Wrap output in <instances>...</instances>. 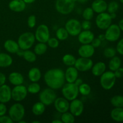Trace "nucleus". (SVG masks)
<instances>
[{"mask_svg": "<svg viewBox=\"0 0 123 123\" xmlns=\"http://www.w3.org/2000/svg\"><path fill=\"white\" fill-rule=\"evenodd\" d=\"M44 81L48 87L54 90H60L66 83L64 72L59 68L49 69L43 76Z\"/></svg>", "mask_w": 123, "mask_h": 123, "instance_id": "f257e3e1", "label": "nucleus"}, {"mask_svg": "<svg viewBox=\"0 0 123 123\" xmlns=\"http://www.w3.org/2000/svg\"><path fill=\"white\" fill-rule=\"evenodd\" d=\"M25 114V107L20 102L14 103L8 109V116L13 122L18 123L20 120L24 119Z\"/></svg>", "mask_w": 123, "mask_h": 123, "instance_id": "f03ea898", "label": "nucleus"}, {"mask_svg": "<svg viewBox=\"0 0 123 123\" xmlns=\"http://www.w3.org/2000/svg\"><path fill=\"white\" fill-rule=\"evenodd\" d=\"M36 42L34 34L31 32H25L20 34L18 38V42L20 49L26 50L30 49Z\"/></svg>", "mask_w": 123, "mask_h": 123, "instance_id": "7ed1b4c3", "label": "nucleus"}, {"mask_svg": "<svg viewBox=\"0 0 123 123\" xmlns=\"http://www.w3.org/2000/svg\"><path fill=\"white\" fill-rule=\"evenodd\" d=\"M61 89L63 97L69 102L78 98L79 94L78 86L74 83H65Z\"/></svg>", "mask_w": 123, "mask_h": 123, "instance_id": "20e7f679", "label": "nucleus"}, {"mask_svg": "<svg viewBox=\"0 0 123 123\" xmlns=\"http://www.w3.org/2000/svg\"><path fill=\"white\" fill-rule=\"evenodd\" d=\"M55 7L59 13L67 15L74 10L75 2L72 0H56Z\"/></svg>", "mask_w": 123, "mask_h": 123, "instance_id": "39448f33", "label": "nucleus"}, {"mask_svg": "<svg viewBox=\"0 0 123 123\" xmlns=\"http://www.w3.org/2000/svg\"><path fill=\"white\" fill-rule=\"evenodd\" d=\"M116 79L114 72L105 71L100 76V84L105 90H110L115 85Z\"/></svg>", "mask_w": 123, "mask_h": 123, "instance_id": "423d86ee", "label": "nucleus"}, {"mask_svg": "<svg viewBox=\"0 0 123 123\" xmlns=\"http://www.w3.org/2000/svg\"><path fill=\"white\" fill-rule=\"evenodd\" d=\"M57 96L55 90L50 88H46L40 91L38 95L39 101L43 103L46 106L51 105L56 99Z\"/></svg>", "mask_w": 123, "mask_h": 123, "instance_id": "0eeeda50", "label": "nucleus"}, {"mask_svg": "<svg viewBox=\"0 0 123 123\" xmlns=\"http://www.w3.org/2000/svg\"><path fill=\"white\" fill-rule=\"evenodd\" d=\"M112 19L110 14L106 12L97 14L96 18V25L98 29L105 30L112 24Z\"/></svg>", "mask_w": 123, "mask_h": 123, "instance_id": "6e6552de", "label": "nucleus"}, {"mask_svg": "<svg viewBox=\"0 0 123 123\" xmlns=\"http://www.w3.org/2000/svg\"><path fill=\"white\" fill-rule=\"evenodd\" d=\"M36 40L38 42L46 43L50 38V31L45 24H40L36 28L34 33Z\"/></svg>", "mask_w": 123, "mask_h": 123, "instance_id": "1a4fd4ad", "label": "nucleus"}, {"mask_svg": "<svg viewBox=\"0 0 123 123\" xmlns=\"http://www.w3.org/2000/svg\"><path fill=\"white\" fill-rule=\"evenodd\" d=\"M64 28L67 31L69 36L73 37L78 36L82 30L81 23L76 19H70L67 20L65 24Z\"/></svg>", "mask_w": 123, "mask_h": 123, "instance_id": "9d476101", "label": "nucleus"}, {"mask_svg": "<svg viewBox=\"0 0 123 123\" xmlns=\"http://www.w3.org/2000/svg\"><path fill=\"white\" fill-rule=\"evenodd\" d=\"M28 93L26 86L23 84L16 85L12 89V99L16 102H20L26 98Z\"/></svg>", "mask_w": 123, "mask_h": 123, "instance_id": "9b49d317", "label": "nucleus"}, {"mask_svg": "<svg viewBox=\"0 0 123 123\" xmlns=\"http://www.w3.org/2000/svg\"><path fill=\"white\" fill-rule=\"evenodd\" d=\"M121 30L117 24H111L106 30H105L106 40L110 42H115L120 38L121 36Z\"/></svg>", "mask_w": 123, "mask_h": 123, "instance_id": "f8f14e48", "label": "nucleus"}, {"mask_svg": "<svg viewBox=\"0 0 123 123\" xmlns=\"http://www.w3.org/2000/svg\"><path fill=\"white\" fill-rule=\"evenodd\" d=\"M93 64L91 58L80 57L76 59L74 66L79 72H86L91 69Z\"/></svg>", "mask_w": 123, "mask_h": 123, "instance_id": "ddd939ff", "label": "nucleus"}, {"mask_svg": "<svg viewBox=\"0 0 123 123\" xmlns=\"http://www.w3.org/2000/svg\"><path fill=\"white\" fill-rule=\"evenodd\" d=\"M69 111L75 117L80 116L84 111V104L82 101L78 98L70 101Z\"/></svg>", "mask_w": 123, "mask_h": 123, "instance_id": "4468645a", "label": "nucleus"}, {"mask_svg": "<svg viewBox=\"0 0 123 123\" xmlns=\"http://www.w3.org/2000/svg\"><path fill=\"white\" fill-rule=\"evenodd\" d=\"M53 104L55 110L60 114H62L69 111V101L64 97H56Z\"/></svg>", "mask_w": 123, "mask_h": 123, "instance_id": "2eb2a0df", "label": "nucleus"}, {"mask_svg": "<svg viewBox=\"0 0 123 123\" xmlns=\"http://www.w3.org/2000/svg\"><path fill=\"white\" fill-rule=\"evenodd\" d=\"M80 57L91 58L95 53V48L91 44H82L78 50Z\"/></svg>", "mask_w": 123, "mask_h": 123, "instance_id": "dca6fc26", "label": "nucleus"}, {"mask_svg": "<svg viewBox=\"0 0 123 123\" xmlns=\"http://www.w3.org/2000/svg\"><path fill=\"white\" fill-rule=\"evenodd\" d=\"M12 100V88L7 84L0 86V103H7Z\"/></svg>", "mask_w": 123, "mask_h": 123, "instance_id": "f3484780", "label": "nucleus"}, {"mask_svg": "<svg viewBox=\"0 0 123 123\" xmlns=\"http://www.w3.org/2000/svg\"><path fill=\"white\" fill-rule=\"evenodd\" d=\"M94 37V34L90 30H82L78 34V42L82 44H91Z\"/></svg>", "mask_w": 123, "mask_h": 123, "instance_id": "a211bd4d", "label": "nucleus"}, {"mask_svg": "<svg viewBox=\"0 0 123 123\" xmlns=\"http://www.w3.org/2000/svg\"><path fill=\"white\" fill-rule=\"evenodd\" d=\"M65 79L66 82L74 83L79 76V71L74 66L68 67L64 72Z\"/></svg>", "mask_w": 123, "mask_h": 123, "instance_id": "6ab92c4d", "label": "nucleus"}, {"mask_svg": "<svg viewBox=\"0 0 123 123\" xmlns=\"http://www.w3.org/2000/svg\"><path fill=\"white\" fill-rule=\"evenodd\" d=\"M26 7V4L23 0H12L8 3V8L12 12L20 13L24 12Z\"/></svg>", "mask_w": 123, "mask_h": 123, "instance_id": "aec40b11", "label": "nucleus"}, {"mask_svg": "<svg viewBox=\"0 0 123 123\" xmlns=\"http://www.w3.org/2000/svg\"><path fill=\"white\" fill-rule=\"evenodd\" d=\"M91 7L94 13L99 14L107 11L108 4L105 0H94L91 4Z\"/></svg>", "mask_w": 123, "mask_h": 123, "instance_id": "412c9836", "label": "nucleus"}, {"mask_svg": "<svg viewBox=\"0 0 123 123\" xmlns=\"http://www.w3.org/2000/svg\"><path fill=\"white\" fill-rule=\"evenodd\" d=\"M4 48L7 52L16 54L20 50L18 42L12 39H8L4 43Z\"/></svg>", "mask_w": 123, "mask_h": 123, "instance_id": "4be33fe9", "label": "nucleus"}, {"mask_svg": "<svg viewBox=\"0 0 123 123\" xmlns=\"http://www.w3.org/2000/svg\"><path fill=\"white\" fill-rule=\"evenodd\" d=\"M8 79L9 82L14 86L22 85L24 82V76L20 73L17 72H13L10 73Z\"/></svg>", "mask_w": 123, "mask_h": 123, "instance_id": "5701e85b", "label": "nucleus"}, {"mask_svg": "<svg viewBox=\"0 0 123 123\" xmlns=\"http://www.w3.org/2000/svg\"><path fill=\"white\" fill-rule=\"evenodd\" d=\"M91 73L96 77H100L106 70V65L102 61L93 64L91 68Z\"/></svg>", "mask_w": 123, "mask_h": 123, "instance_id": "b1692460", "label": "nucleus"}, {"mask_svg": "<svg viewBox=\"0 0 123 123\" xmlns=\"http://www.w3.org/2000/svg\"><path fill=\"white\" fill-rule=\"evenodd\" d=\"M42 72L37 67H32L28 73V79L31 82H38L42 78Z\"/></svg>", "mask_w": 123, "mask_h": 123, "instance_id": "393cba45", "label": "nucleus"}, {"mask_svg": "<svg viewBox=\"0 0 123 123\" xmlns=\"http://www.w3.org/2000/svg\"><path fill=\"white\" fill-rule=\"evenodd\" d=\"M13 58L7 53L0 52V68H7L12 65Z\"/></svg>", "mask_w": 123, "mask_h": 123, "instance_id": "a878e982", "label": "nucleus"}, {"mask_svg": "<svg viewBox=\"0 0 123 123\" xmlns=\"http://www.w3.org/2000/svg\"><path fill=\"white\" fill-rule=\"evenodd\" d=\"M111 117L116 122L123 121V108H115L111 112Z\"/></svg>", "mask_w": 123, "mask_h": 123, "instance_id": "bb28decb", "label": "nucleus"}, {"mask_svg": "<svg viewBox=\"0 0 123 123\" xmlns=\"http://www.w3.org/2000/svg\"><path fill=\"white\" fill-rule=\"evenodd\" d=\"M46 109V106L41 102L35 103L32 106V112L36 116H40L44 114Z\"/></svg>", "mask_w": 123, "mask_h": 123, "instance_id": "cd10ccee", "label": "nucleus"}, {"mask_svg": "<svg viewBox=\"0 0 123 123\" xmlns=\"http://www.w3.org/2000/svg\"><path fill=\"white\" fill-rule=\"evenodd\" d=\"M121 66V60L120 57L117 56H114V57L111 58L108 64V67L109 70L112 72H114L120 68Z\"/></svg>", "mask_w": 123, "mask_h": 123, "instance_id": "c85d7f7f", "label": "nucleus"}, {"mask_svg": "<svg viewBox=\"0 0 123 123\" xmlns=\"http://www.w3.org/2000/svg\"><path fill=\"white\" fill-rule=\"evenodd\" d=\"M22 57L24 58L25 61L30 62V63H33V62H36V61L37 60V55L35 54L34 52L30 50V49L24 50Z\"/></svg>", "mask_w": 123, "mask_h": 123, "instance_id": "c756f323", "label": "nucleus"}, {"mask_svg": "<svg viewBox=\"0 0 123 123\" xmlns=\"http://www.w3.org/2000/svg\"><path fill=\"white\" fill-rule=\"evenodd\" d=\"M48 46L45 43L38 42L34 48V52L37 55H42L46 52Z\"/></svg>", "mask_w": 123, "mask_h": 123, "instance_id": "7c9ffc66", "label": "nucleus"}, {"mask_svg": "<svg viewBox=\"0 0 123 123\" xmlns=\"http://www.w3.org/2000/svg\"><path fill=\"white\" fill-rule=\"evenodd\" d=\"M55 36L60 41H64L68 38L69 34L65 28L61 27L56 30Z\"/></svg>", "mask_w": 123, "mask_h": 123, "instance_id": "2f4dec72", "label": "nucleus"}, {"mask_svg": "<svg viewBox=\"0 0 123 123\" xmlns=\"http://www.w3.org/2000/svg\"><path fill=\"white\" fill-rule=\"evenodd\" d=\"M76 60V58H75V56L70 54H65L62 58L63 64L67 67L74 66Z\"/></svg>", "mask_w": 123, "mask_h": 123, "instance_id": "473e14b6", "label": "nucleus"}, {"mask_svg": "<svg viewBox=\"0 0 123 123\" xmlns=\"http://www.w3.org/2000/svg\"><path fill=\"white\" fill-rule=\"evenodd\" d=\"M111 103L114 108H123V96H114L111 98Z\"/></svg>", "mask_w": 123, "mask_h": 123, "instance_id": "72a5a7b5", "label": "nucleus"}, {"mask_svg": "<svg viewBox=\"0 0 123 123\" xmlns=\"http://www.w3.org/2000/svg\"><path fill=\"white\" fill-rule=\"evenodd\" d=\"M61 120L62 123H74L75 122V117L70 112L62 113L61 116Z\"/></svg>", "mask_w": 123, "mask_h": 123, "instance_id": "f704fd0d", "label": "nucleus"}, {"mask_svg": "<svg viewBox=\"0 0 123 123\" xmlns=\"http://www.w3.org/2000/svg\"><path fill=\"white\" fill-rule=\"evenodd\" d=\"M78 90H79V94L83 96H87L90 94L91 92V88L89 84L86 83H84L80 84L78 86Z\"/></svg>", "mask_w": 123, "mask_h": 123, "instance_id": "c9c22d12", "label": "nucleus"}, {"mask_svg": "<svg viewBox=\"0 0 123 123\" xmlns=\"http://www.w3.org/2000/svg\"><path fill=\"white\" fill-rule=\"evenodd\" d=\"M28 92L31 94H36L41 91V86L38 82H31L27 87Z\"/></svg>", "mask_w": 123, "mask_h": 123, "instance_id": "e433bc0d", "label": "nucleus"}, {"mask_svg": "<svg viewBox=\"0 0 123 123\" xmlns=\"http://www.w3.org/2000/svg\"><path fill=\"white\" fill-rule=\"evenodd\" d=\"M82 15L84 20H91L93 18L94 12L91 7H86L82 12Z\"/></svg>", "mask_w": 123, "mask_h": 123, "instance_id": "4c0bfd02", "label": "nucleus"}, {"mask_svg": "<svg viewBox=\"0 0 123 123\" xmlns=\"http://www.w3.org/2000/svg\"><path fill=\"white\" fill-rule=\"evenodd\" d=\"M119 8V4L117 1H111L108 4L107 11L109 14L112 13H116Z\"/></svg>", "mask_w": 123, "mask_h": 123, "instance_id": "58836bf2", "label": "nucleus"}, {"mask_svg": "<svg viewBox=\"0 0 123 123\" xmlns=\"http://www.w3.org/2000/svg\"><path fill=\"white\" fill-rule=\"evenodd\" d=\"M116 49L112 47H108L105 49L103 51V55L107 58H111L116 55Z\"/></svg>", "mask_w": 123, "mask_h": 123, "instance_id": "ea45409f", "label": "nucleus"}, {"mask_svg": "<svg viewBox=\"0 0 123 123\" xmlns=\"http://www.w3.org/2000/svg\"><path fill=\"white\" fill-rule=\"evenodd\" d=\"M47 45L52 49H56L59 46L60 40L56 37H50L47 42Z\"/></svg>", "mask_w": 123, "mask_h": 123, "instance_id": "a19ab883", "label": "nucleus"}, {"mask_svg": "<svg viewBox=\"0 0 123 123\" xmlns=\"http://www.w3.org/2000/svg\"><path fill=\"white\" fill-rule=\"evenodd\" d=\"M37 24V19L36 16L34 14H31L28 18L27 25L30 28H33L36 26Z\"/></svg>", "mask_w": 123, "mask_h": 123, "instance_id": "79ce46f5", "label": "nucleus"}, {"mask_svg": "<svg viewBox=\"0 0 123 123\" xmlns=\"http://www.w3.org/2000/svg\"><path fill=\"white\" fill-rule=\"evenodd\" d=\"M82 29L84 30H90L91 28V23L90 20H84L81 22Z\"/></svg>", "mask_w": 123, "mask_h": 123, "instance_id": "37998d69", "label": "nucleus"}, {"mask_svg": "<svg viewBox=\"0 0 123 123\" xmlns=\"http://www.w3.org/2000/svg\"><path fill=\"white\" fill-rule=\"evenodd\" d=\"M116 50L119 54L123 55V38H121L117 44Z\"/></svg>", "mask_w": 123, "mask_h": 123, "instance_id": "c03bdc74", "label": "nucleus"}, {"mask_svg": "<svg viewBox=\"0 0 123 123\" xmlns=\"http://www.w3.org/2000/svg\"><path fill=\"white\" fill-rule=\"evenodd\" d=\"M13 121L8 115L0 116V123H13Z\"/></svg>", "mask_w": 123, "mask_h": 123, "instance_id": "a18cd8bd", "label": "nucleus"}, {"mask_svg": "<svg viewBox=\"0 0 123 123\" xmlns=\"http://www.w3.org/2000/svg\"><path fill=\"white\" fill-rule=\"evenodd\" d=\"M102 42L98 38V37H97V38H95L94 37V39L92 40V42H91V44L95 48V49H96V48H98V47L100 46L101 44H102Z\"/></svg>", "mask_w": 123, "mask_h": 123, "instance_id": "49530a36", "label": "nucleus"}, {"mask_svg": "<svg viewBox=\"0 0 123 123\" xmlns=\"http://www.w3.org/2000/svg\"><path fill=\"white\" fill-rule=\"evenodd\" d=\"M7 112V106L6 105V103H0V116L6 115Z\"/></svg>", "mask_w": 123, "mask_h": 123, "instance_id": "de8ad7c7", "label": "nucleus"}, {"mask_svg": "<svg viewBox=\"0 0 123 123\" xmlns=\"http://www.w3.org/2000/svg\"><path fill=\"white\" fill-rule=\"evenodd\" d=\"M116 78H121L123 77V68L120 67L114 72Z\"/></svg>", "mask_w": 123, "mask_h": 123, "instance_id": "09e8293b", "label": "nucleus"}, {"mask_svg": "<svg viewBox=\"0 0 123 123\" xmlns=\"http://www.w3.org/2000/svg\"><path fill=\"white\" fill-rule=\"evenodd\" d=\"M6 80H7V78H6V75L2 72H0V86L6 84Z\"/></svg>", "mask_w": 123, "mask_h": 123, "instance_id": "8fccbe9b", "label": "nucleus"}, {"mask_svg": "<svg viewBox=\"0 0 123 123\" xmlns=\"http://www.w3.org/2000/svg\"><path fill=\"white\" fill-rule=\"evenodd\" d=\"M74 83L76 84V85H77V86H79V85H80V84H82V83H83V80H82V79H80V78H78L76 79V80H75V82H74Z\"/></svg>", "mask_w": 123, "mask_h": 123, "instance_id": "3c124183", "label": "nucleus"}, {"mask_svg": "<svg viewBox=\"0 0 123 123\" xmlns=\"http://www.w3.org/2000/svg\"><path fill=\"white\" fill-rule=\"evenodd\" d=\"M118 26L120 27V30H121V31H123V19H121V20H120V22H119L118 23Z\"/></svg>", "mask_w": 123, "mask_h": 123, "instance_id": "603ef678", "label": "nucleus"}, {"mask_svg": "<svg viewBox=\"0 0 123 123\" xmlns=\"http://www.w3.org/2000/svg\"><path fill=\"white\" fill-rule=\"evenodd\" d=\"M97 37H98V38H99L101 41H102V42H103V41L106 40L105 34H100V35H98V36Z\"/></svg>", "mask_w": 123, "mask_h": 123, "instance_id": "864d4df0", "label": "nucleus"}, {"mask_svg": "<svg viewBox=\"0 0 123 123\" xmlns=\"http://www.w3.org/2000/svg\"><path fill=\"white\" fill-rule=\"evenodd\" d=\"M26 4H31L34 2L36 0H23Z\"/></svg>", "mask_w": 123, "mask_h": 123, "instance_id": "5fc2aeb1", "label": "nucleus"}, {"mask_svg": "<svg viewBox=\"0 0 123 123\" xmlns=\"http://www.w3.org/2000/svg\"><path fill=\"white\" fill-rule=\"evenodd\" d=\"M52 123H62V121L61 120V119H58V118L54 119V120H52Z\"/></svg>", "mask_w": 123, "mask_h": 123, "instance_id": "6e6d98bb", "label": "nucleus"}, {"mask_svg": "<svg viewBox=\"0 0 123 123\" xmlns=\"http://www.w3.org/2000/svg\"><path fill=\"white\" fill-rule=\"evenodd\" d=\"M110 15H111V17L112 19H115V18H116V17H117L116 13H111Z\"/></svg>", "mask_w": 123, "mask_h": 123, "instance_id": "4d7b16f0", "label": "nucleus"}, {"mask_svg": "<svg viewBox=\"0 0 123 123\" xmlns=\"http://www.w3.org/2000/svg\"><path fill=\"white\" fill-rule=\"evenodd\" d=\"M88 1V0H78V2H79V3L81 4H84L85 2H86Z\"/></svg>", "mask_w": 123, "mask_h": 123, "instance_id": "13d9d810", "label": "nucleus"}, {"mask_svg": "<svg viewBox=\"0 0 123 123\" xmlns=\"http://www.w3.org/2000/svg\"><path fill=\"white\" fill-rule=\"evenodd\" d=\"M26 122L25 121H24V120H23V119L22 120H20V121H19V122H18V123H26Z\"/></svg>", "mask_w": 123, "mask_h": 123, "instance_id": "bf43d9fd", "label": "nucleus"}, {"mask_svg": "<svg viewBox=\"0 0 123 123\" xmlns=\"http://www.w3.org/2000/svg\"><path fill=\"white\" fill-rule=\"evenodd\" d=\"M40 123V121H37V120H36V121H32V123Z\"/></svg>", "mask_w": 123, "mask_h": 123, "instance_id": "052dcab7", "label": "nucleus"}, {"mask_svg": "<svg viewBox=\"0 0 123 123\" xmlns=\"http://www.w3.org/2000/svg\"><path fill=\"white\" fill-rule=\"evenodd\" d=\"M119 1H120V2H121V3L123 4V0H119Z\"/></svg>", "mask_w": 123, "mask_h": 123, "instance_id": "680f3d73", "label": "nucleus"}, {"mask_svg": "<svg viewBox=\"0 0 123 123\" xmlns=\"http://www.w3.org/2000/svg\"><path fill=\"white\" fill-rule=\"evenodd\" d=\"M72 1H74V2H77V1H78V0H72Z\"/></svg>", "mask_w": 123, "mask_h": 123, "instance_id": "e2e57ef3", "label": "nucleus"}]
</instances>
